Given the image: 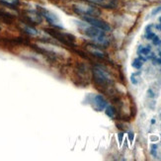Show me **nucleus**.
<instances>
[{"label": "nucleus", "mask_w": 161, "mask_h": 161, "mask_svg": "<svg viewBox=\"0 0 161 161\" xmlns=\"http://www.w3.org/2000/svg\"><path fill=\"white\" fill-rule=\"evenodd\" d=\"M77 24H78V29L80 30V32L87 36L88 38H90L99 46H107L109 44V40L107 38L105 31H103V30L89 25L85 21L77 22Z\"/></svg>", "instance_id": "1"}, {"label": "nucleus", "mask_w": 161, "mask_h": 161, "mask_svg": "<svg viewBox=\"0 0 161 161\" xmlns=\"http://www.w3.org/2000/svg\"><path fill=\"white\" fill-rule=\"evenodd\" d=\"M73 11L77 15L84 17H98L101 15V11L93 5L86 3H77L73 5Z\"/></svg>", "instance_id": "2"}, {"label": "nucleus", "mask_w": 161, "mask_h": 161, "mask_svg": "<svg viewBox=\"0 0 161 161\" xmlns=\"http://www.w3.org/2000/svg\"><path fill=\"white\" fill-rule=\"evenodd\" d=\"M40 14L41 15V17H44L46 21L51 25L52 27H56V28H59V29H62V24L61 19L57 17V15L56 13H53L51 11L46 10L43 7H40Z\"/></svg>", "instance_id": "3"}, {"label": "nucleus", "mask_w": 161, "mask_h": 161, "mask_svg": "<svg viewBox=\"0 0 161 161\" xmlns=\"http://www.w3.org/2000/svg\"><path fill=\"white\" fill-rule=\"evenodd\" d=\"M93 76L98 84H101V85L109 84L112 81L109 73L100 66H95L93 68Z\"/></svg>", "instance_id": "4"}, {"label": "nucleus", "mask_w": 161, "mask_h": 161, "mask_svg": "<svg viewBox=\"0 0 161 161\" xmlns=\"http://www.w3.org/2000/svg\"><path fill=\"white\" fill-rule=\"evenodd\" d=\"M83 21H85L86 23H88L89 25L94 26L96 28H99L103 31H110V26L108 25V23H106L105 21L99 19L98 17H84L83 18Z\"/></svg>", "instance_id": "5"}, {"label": "nucleus", "mask_w": 161, "mask_h": 161, "mask_svg": "<svg viewBox=\"0 0 161 161\" xmlns=\"http://www.w3.org/2000/svg\"><path fill=\"white\" fill-rule=\"evenodd\" d=\"M91 104L93 106V108L98 112L105 110L106 107L108 106V103H107L106 99L100 94L94 95V96L92 97V103Z\"/></svg>", "instance_id": "6"}, {"label": "nucleus", "mask_w": 161, "mask_h": 161, "mask_svg": "<svg viewBox=\"0 0 161 161\" xmlns=\"http://www.w3.org/2000/svg\"><path fill=\"white\" fill-rule=\"evenodd\" d=\"M86 1L94 5L100 6V7L109 9L116 8L118 6V0H86Z\"/></svg>", "instance_id": "7"}, {"label": "nucleus", "mask_w": 161, "mask_h": 161, "mask_svg": "<svg viewBox=\"0 0 161 161\" xmlns=\"http://www.w3.org/2000/svg\"><path fill=\"white\" fill-rule=\"evenodd\" d=\"M88 50L90 51V52L92 53V55H94L95 56H97V57L103 58L105 56L104 51L97 46H88Z\"/></svg>", "instance_id": "8"}, {"label": "nucleus", "mask_w": 161, "mask_h": 161, "mask_svg": "<svg viewBox=\"0 0 161 161\" xmlns=\"http://www.w3.org/2000/svg\"><path fill=\"white\" fill-rule=\"evenodd\" d=\"M28 16L30 18V20L36 24H40L41 22V15L40 14V12L36 11H30L28 13Z\"/></svg>", "instance_id": "9"}, {"label": "nucleus", "mask_w": 161, "mask_h": 161, "mask_svg": "<svg viewBox=\"0 0 161 161\" xmlns=\"http://www.w3.org/2000/svg\"><path fill=\"white\" fill-rule=\"evenodd\" d=\"M1 2H3L5 5L11 6V7H15L19 4V0H0Z\"/></svg>", "instance_id": "10"}, {"label": "nucleus", "mask_w": 161, "mask_h": 161, "mask_svg": "<svg viewBox=\"0 0 161 161\" xmlns=\"http://www.w3.org/2000/svg\"><path fill=\"white\" fill-rule=\"evenodd\" d=\"M115 114H116V112H115V109L113 108L112 106H107L106 107V115L110 117V118H114L115 117Z\"/></svg>", "instance_id": "11"}, {"label": "nucleus", "mask_w": 161, "mask_h": 161, "mask_svg": "<svg viewBox=\"0 0 161 161\" xmlns=\"http://www.w3.org/2000/svg\"><path fill=\"white\" fill-rule=\"evenodd\" d=\"M142 64H144V61H142L139 57V58H135L134 61H133V63H132L133 67H134V68H136V69H139V68L142 66Z\"/></svg>", "instance_id": "12"}, {"label": "nucleus", "mask_w": 161, "mask_h": 161, "mask_svg": "<svg viewBox=\"0 0 161 161\" xmlns=\"http://www.w3.org/2000/svg\"><path fill=\"white\" fill-rule=\"evenodd\" d=\"M24 30H25V32L28 33L29 35H32V36H37L38 35V31H37V30L32 28V27L26 26L25 28H24Z\"/></svg>", "instance_id": "13"}, {"label": "nucleus", "mask_w": 161, "mask_h": 161, "mask_svg": "<svg viewBox=\"0 0 161 161\" xmlns=\"http://www.w3.org/2000/svg\"><path fill=\"white\" fill-rule=\"evenodd\" d=\"M155 34H154L153 32H151V30H149V26H148L147 28H146V33H145V37H146V39H148V40H152L154 37H155Z\"/></svg>", "instance_id": "14"}, {"label": "nucleus", "mask_w": 161, "mask_h": 161, "mask_svg": "<svg viewBox=\"0 0 161 161\" xmlns=\"http://www.w3.org/2000/svg\"><path fill=\"white\" fill-rule=\"evenodd\" d=\"M152 41H153V45H155V46L161 44V40L157 37V36H155V37H154V38L152 39Z\"/></svg>", "instance_id": "15"}, {"label": "nucleus", "mask_w": 161, "mask_h": 161, "mask_svg": "<svg viewBox=\"0 0 161 161\" xmlns=\"http://www.w3.org/2000/svg\"><path fill=\"white\" fill-rule=\"evenodd\" d=\"M128 134H129V141L133 142V141H134V134L132 133V132H129Z\"/></svg>", "instance_id": "16"}, {"label": "nucleus", "mask_w": 161, "mask_h": 161, "mask_svg": "<svg viewBox=\"0 0 161 161\" xmlns=\"http://www.w3.org/2000/svg\"><path fill=\"white\" fill-rule=\"evenodd\" d=\"M123 136H124V134L123 133H119L118 139H119V142H120V144H122V141H123Z\"/></svg>", "instance_id": "17"}, {"label": "nucleus", "mask_w": 161, "mask_h": 161, "mask_svg": "<svg viewBox=\"0 0 161 161\" xmlns=\"http://www.w3.org/2000/svg\"><path fill=\"white\" fill-rule=\"evenodd\" d=\"M156 148H157V146L155 145V144H153L152 145V154H153V155H155V151H156Z\"/></svg>", "instance_id": "18"}, {"label": "nucleus", "mask_w": 161, "mask_h": 161, "mask_svg": "<svg viewBox=\"0 0 161 161\" xmlns=\"http://www.w3.org/2000/svg\"><path fill=\"white\" fill-rule=\"evenodd\" d=\"M160 11H161V7H159V8H156L155 10H154V11L152 12V15H154V14L158 13V12H160Z\"/></svg>", "instance_id": "19"}, {"label": "nucleus", "mask_w": 161, "mask_h": 161, "mask_svg": "<svg viewBox=\"0 0 161 161\" xmlns=\"http://www.w3.org/2000/svg\"><path fill=\"white\" fill-rule=\"evenodd\" d=\"M157 63V64H161V58H157V59H155V61H154V63Z\"/></svg>", "instance_id": "20"}, {"label": "nucleus", "mask_w": 161, "mask_h": 161, "mask_svg": "<svg viewBox=\"0 0 161 161\" xmlns=\"http://www.w3.org/2000/svg\"><path fill=\"white\" fill-rule=\"evenodd\" d=\"M155 27H156V29H157V30H159V31H161V23L159 24V25H156Z\"/></svg>", "instance_id": "21"}, {"label": "nucleus", "mask_w": 161, "mask_h": 161, "mask_svg": "<svg viewBox=\"0 0 161 161\" xmlns=\"http://www.w3.org/2000/svg\"><path fill=\"white\" fill-rule=\"evenodd\" d=\"M148 93H149V96L150 97H154V95H153V93H152L151 90H148Z\"/></svg>", "instance_id": "22"}, {"label": "nucleus", "mask_w": 161, "mask_h": 161, "mask_svg": "<svg viewBox=\"0 0 161 161\" xmlns=\"http://www.w3.org/2000/svg\"><path fill=\"white\" fill-rule=\"evenodd\" d=\"M151 124H155V120H151Z\"/></svg>", "instance_id": "23"}, {"label": "nucleus", "mask_w": 161, "mask_h": 161, "mask_svg": "<svg viewBox=\"0 0 161 161\" xmlns=\"http://www.w3.org/2000/svg\"><path fill=\"white\" fill-rule=\"evenodd\" d=\"M159 56H160V57H161V51H160V52H159Z\"/></svg>", "instance_id": "24"}]
</instances>
